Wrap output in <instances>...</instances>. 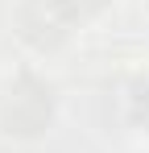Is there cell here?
I'll return each instance as SVG.
<instances>
[{
  "label": "cell",
  "instance_id": "cell-3",
  "mask_svg": "<svg viewBox=\"0 0 149 153\" xmlns=\"http://www.w3.org/2000/svg\"><path fill=\"white\" fill-rule=\"evenodd\" d=\"M124 120L137 132H149V71L128 79V87H124Z\"/></svg>",
  "mask_w": 149,
  "mask_h": 153
},
{
  "label": "cell",
  "instance_id": "cell-5",
  "mask_svg": "<svg viewBox=\"0 0 149 153\" xmlns=\"http://www.w3.org/2000/svg\"><path fill=\"white\" fill-rule=\"evenodd\" d=\"M0 87H4V83H0Z\"/></svg>",
  "mask_w": 149,
  "mask_h": 153
},
{
  "label": "cell",
  "instance_id": "cell-2",
  "mask_svg": "<svg viewBox=\"0 0 149 153\" xmlns=\"http://www.w3.org/2000/svg\"><path fill=\"white\" fill-rule=\"evenodd\" d=\"M87 21L91 17L79 0H21L13 13L17 37L33 54H58L62 46L74 42V33Z\"/></svg>",
  "mask_w": 149,
  "mask_h": 153
},
{
  "label": "cell",
  "instance_id": "cell-1",
  "mask_svg": "<svg viewBox=\"0 0 149 153\" xmlns=\"http://www.w3.org/2000/svg\"><path fill=\"white\" fill-rule=\"evenodd\" d=\"M58 120V87L37 71H17L0 87V132L13 141H37Z\"/></svg>",
  "mask_w": 149,
  "mask_h": 153
},
{
  "label": "cell",
  "instance_id": "cell-4",
  "mask_svg": "<svg viewBox=\"0 0 149 153\" xmlns=\"http://www.w3.org/2000/svg\"><path fill=\"white\" fill-rule=\"evenodd\" d=\"M79 4L87 8V17H99V13H104V8H108L112 0H79Z\"/></svg>",
  "mask_w": 149,
  "mask_h": 153
}]
</instances>
